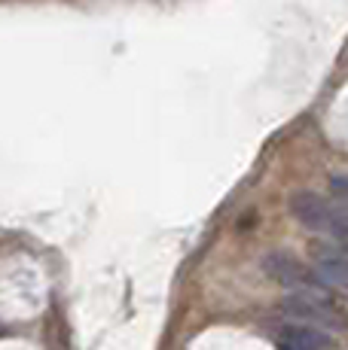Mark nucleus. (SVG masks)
Listing matches in <instances>:
<instances>
[{"label": "nucleus", "mask_w": 348, "mask_h": 350, "mask_svg": "<svg viewBox=\"0 0 348 350\" xmlns=\"http://www.w3.org/2000/svg\"><path fill=\"white\" fill-rule=\"evenodd\" d=\"M290 213L306 228L321 234H330L339 244H348V213L343 207H333L327 198L314 192H297L290 198Z\"/></svg>", "instance_id": "nucleus-1"}, {"label": "nucleus", "mask_w": 348, "mask_h": 350, "mask_svg": "<svg viewBox=\"0 0 348 350\" xmlns=\"http://www.w3.org/2000/svg\"><path fill=\"white\" fill-rule=\"evenodd\" d=\"M290 317H297L303 326H330V329H339L343 326V317H339L336 305L327 299L321 289H297V293H287L284 301H281Z\"/></svg>", "instance_id": "nucleus-2"}, {"label": "nucleus", "mask_w": 348, "mask_h": 350, "mask_svg": "<svg viewBox=\"0 0 348 350\" xmlns=\"http://www.w3.org/2000/svg\"><path fill=\"white\" fill-rule=\"evenodd\" d=\"M263 271L269 274L275 284L287 286L290 293H297V289H318L321 284L312 278L309 271L303 268V262L293 259L290 253H269L263 259Z\"/></svg>", "instance_id": "nucleus-3"}, {"label": "nucleus", "mask_w": 348, "mask_h": 350, "mask_svg": "<svg viewBox=\"0 0 348 350\" xmlns=\"http://www.w3.org/2000/svg\"><path fill=\"white\" fill-rule=\"evenodd\" d=\"M314 280L327 289L348 293V250L345 247H321L314 253Z\"/></svg>", "instance_id": "nucleus-4"}, {"label": "nucleus", "mask_w": 348, "mask_h": 350, "mask_svg": "<svg viewBox=\"0 0 348 350\" xmlns=\"http://www.w3.org/2000/svg\"><path fill=\"white\" fill-rule=\"evenodd\" d=\"M281 347L284 350H333V341L321 329L293 323V326L281 329Z\"/></svg>", "instance_id": "nucleus-5"}, {"label": "nucleus", "mask_w": 348, "mask_h": 350, "mask_svg": "<svg viewBox=\"0 0 348 350\" xmlns=\"http://www.w3.org/2000/svg\"><path fill=\"white\" fill-rule=\"evenodd\" d=\"M330 192H333V198L343 204V211L348 213V177H343V174L330 177Z\"/></svg>", "instance_id": "nucleus-6"}]
</instances>
